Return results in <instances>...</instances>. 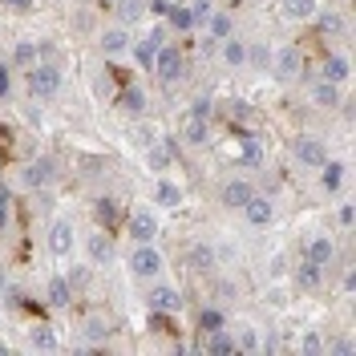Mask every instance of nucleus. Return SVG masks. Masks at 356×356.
<instances>
[{"label": "nucleus", "instance_id": "nucleus-8", "mask_svg": "<svg viewBox=\"0 0 356 356\" xmlns=\"http://www.w3.org/2000/svg\"><path fill=\"white\" fill-rule=\"evenodd\" d=\"M296 162H300V166H324V162H328V150H324L316 138H300V142H296Z\"/></svg>", "mask_w": 356, "mask_h": 356}, {"label": "nucleus", "instance_id": "nucleus-24", "mask_svg": "<svg viewBox=\"0 0 356 356\" xmlns=\"http://www.w3.org/2000/svg\"><path fill=\"white\" fill-rule=\"evenodd\" d=\"M340 182H344V162H324L320 166V186L324 191H340Z\"/></svg>", "mask_w": 356, "mask_h": 356}, {"label": "nucleus", "instance_id": "nucleus-25", "mask_svg": "<svg viewBox=\"0 0 356 356\" xmlns=\"http://www.w3.org/2000/svg\"><path fill=\"white\" fill-rule=\"evenodd\" d=\"M284 17L288 21H308V17H316V0H284Z\"/></svg>", "mask_w": 356, "mask_h": 356}, {"label": "nucleus", "instance_id": "nucleus-43", "mask_svg": "<svg viewBox=\"0 0 356 356\" xmlns=\"http://www.w3.org/2000/svg\"><path fill=\"white\" fill-rule=\"evenodd\" d=\"M8 93H13V77H8V65L0 61V102H4Z\"/></svg>", "mask_w": 356, "mask_h": 356}, {"label": "nucleus", "instance_id": "nucleus-49", "mask_svg": "<svg viewBox=\"0 0 356 356\" xmlns=\"http://www.w3.org/2000/svg\"><path fill=\"white\" fill-rule=\"evenodd\" d=\"M8 199H13V195H8V186H0V207H8Z\"/></svg>", "mask_w": 356, "mask_h": 356}, {"label": "nucleus", "instance_id": "nucleus-42", "mask_svg": "<svg viewBox=\"0 0 356 356\" xmlns=\"http://www.w3.org/2000/svg\"><path fill=\"white\" fill-rule=\"evenodd\" d=\"M247 61H255V65H267V61H271V53H267L264 44H255V49H247Z\"/></svg>", "mask_w": 356, "mask_h": 356}, {"label": "nucleus", "instance_id": "nucleus-39", "mask_svg": "<svg viewBox=\"0 0 356 356\" xmlns=\"http://www.w3.org/2000/svg\"><path fill=\"white\" fill-rule=\"evenodd\" d=\"M300 348H304L308 356H320V353H324V340H320V332H304V344H300Z\"/></svg>", "mask_w": 356, "mask_h": 356}, {"label": "nucleus", "instance_id": "nucleus-40", "mask_svg": "<svg viewBox=\"0 0 356 356\" xmlns=\"http://www.w3.org/2000/svg\"><path fill=\"white\" fill-rule=\"evenodd\" d=\"M106 332H110V328H106V320H97V316L86 320V336H89V340H106Z\"/></svg>", "mask_w": 356, "mask_h": 356}, {"label": "nucleus", "instance_id": "nucleus-32", "mask_svg": "<svg viewBox=\"0 0 356 356\" xmlns=\"http://www.w3.org/2000/svg\"><path fill=\"white\" fill-rule=\"evenodd\" d=\"M166 21L175 24L178 33H186V29H195V21H191V8H182V4H170V13H166Z\"/></svg>", "mask_w": 356, "mask_h": 356}, {"label": "nucleus", "instance_id": "nucleus-10", "mask_svg": "<svg viewBox=\"0 0 356 356\" xmlns=\"http://www.w3.org/2000/svg\"><path fill=\"white\" fill-rule=\"evenodd\" d=\"M239 211L247 215V222H251V227H267V222H271V199H264V195H251Z\"/></svg>", "mask_w": 356, "mask_h": 356}, {"label": "nucleus", "instance_id": "nucleus-2", "mask_svg": "<svg viewBox=\"0 0 356 356\" xmlns=\"http://www.w3.org/2000/svg\"><path fill=\"white\" fill-rule=\"evenodd\" d=\"M65 86V77H61V69L49 65V61H33L29 65V93L33 97H57Z\"/></svg>", "mask_w": 356, "mask_h": 356}, {"label": "nucleus", "instance_id": "nucleus-35", "mask_svg": "<svg viewBox=\"0 0 356 356\" xmlns=\"http://www.w3.org/2000/svg\"><path fill=\"white\" fill-rule=\"evenodd\" d=\"M235 348H243V353H255V348H259V332H255L251 324H243V328H239V340H235Z\"/></svg>", "mask_w": 356, "mask_h": 356}, {"label": "nucleus", "instance_id": "nucleus-52", "mask_svg": "<svg viewBox=\"0 0 356 356\" xmlns=\"http://www.w3.org/2000/svg\"><path fill=\"white\" fill-rule=\"evenodd\" d=\"M0 353H8V344H4V340H0Z\"/></svg>", "mask_w": 356, "mask_h": 356}, {"label": "nucleus", "instance_id": "nucleus-50", "mask_svg": "<svg viewBox=\"0 0 356 356\" xmlns=\"http://www.w3.org/2000/svg\"><path fill=\"white\" fill-rule=\"evenodd\" d=\"M8 227V207H0V231Z\"/></svg>", "mask_w": 356, "mask_h": 356}, {"label": "nucleus", "instance_id": "nucleus-22", "mask_svg": "<svg viewBox=\"0 0 356 356\" xmlns=\"http://www.w3.org/2000/svg\"><path fill=\"white\" fill-rule=\"evenodd\" d=\"M126 49H130V37H126V29H110V33H102V53L118 57V53H126Z\"/></svg>", "mask_w": 356, "mask_h": 356}, {"label": "nucleus", "instance_id": "nucleus-23", "mask_svg": "<svg viewBox=\"0 0 356 356\" xmlns=\"http://www.w3.org/2000/svg\"><path fill=\"white\" fill-rule=\"evenodd\" d=\"M89 259H93V264L113 259V243H110V235H106V231H97V235L89 239Z\"/></svg>", "mask_w": 356, "mask_h": 356}, {"label": "nucleus", "instance_id": "nucleus-47", "mask_svg": "<svg viewBox=\"0 0 356 356\" xmlns=\"http://www.w3.org/2000/svg\"><path fill=\"white\" fill-rule=\"evenodd\" d=\"M336 219H340V227H353V207H340V215H336Z\"/></svg>", "mask_w": 356, "mask_h": 356}, {"label": "nucleus", "instance_id": "nucleus-51", "mask_svg": "<svg viewBox=\"0 0 356 356\" xmlns=\"http://www.w3.org/2000/svg\"><path fill=\"white\" fill-rule=\"evenodd\" d=\"M4 288H8V280H4V271H0V291H4Z\"/></svg>", "mask_w": 356, "mask_h": 356}, {"label": "nucleus", "instance_id": "nucleus-53", "mask_svg": "<svg viewBox=\"0 0 356 356\" xmlns=\"http://www.w3.org/2000/svg\"><path fill=\"white\" fill-rule=\"evenodd\" d=\"M97 4H106V8H110V4H113V0H97Z\"/></svg>", "mask_w": 356, "mask_h": 356}, {"label": "nucleus", "instance_id": "nucleus-44", "mask_svg": "<svg viewBox=\"0 0 356 356\" xmlns=\"http://www.w3.org/2000/svg\"><path fill=\"white\" fill-rule=\"evenodd\" d=\"M191 113H195V118H211V97H195Z\"/></svg>", "mask_w": 356, "mask_h": 356}, {"label": "nucleus", "instance_id": "nucleus-29", "mask_svg": "<svg viewBox=\"0 0 356 356\" xmlns=\"http://www.w3.org/2000/svg\"><path fill=\"white\" fill-rule=\"evenodd\" d=\"M312 102H316V106H324V110H332L336 102H340V93H336L332 81H320V86L312 89Z\"/></svg>", "mask_w": 356, "mask_h": 356}, {"label": "nucleus", "instance_id": "nucleus-19", "mask_svg": "<svg viewBox=\"0 0 356 356\" xmlns=\"http://www.w3.org/2000/svg\"><path fill=\"white\" fill-rule=\"evenodd\" d=\"M118 110H122V113H134V118H138V113L146 110V93H142L138 86L122 89V93H118Z\"/></svg>", "mask_w": 356, "mask_h": 356}, {"label": "nucleus", "instance_id": "nucleus-12", "mask_svg": "<svg viewBox=\"0 0 356 356\" xmlns=\"http://www.w3.org/2000/svg\"><path fill=\"white\" fill-rule=\"evenodd\" d=\"M211 138V126H207V118H195V113H186V122H182V142L186 146H202Z\"/></svg>", "mask_w": 356, "mask_h": 356}, {"label": "nucleus", "instance_id": "nucleus-38", "mask_svg": "<svg viewBox=\"0 0 356 356\" xmlns=\"http://www.w3.org/2000/svg\"><path fill=\"white\" fill-rule=\"evenodd\" d=\"M186 259H191V267H211L215 264V251H211V247H191Z\"/></svg>", "mask_w": 356, "mask_h": 356}, {"label": "nucleus", "instance_id": "nucleus-13", "mask_svg": "<svg viewBox=\"0 0 356 356\" xmlns=\"http://www.w3.org/2000/svg\"><path fill=\"white\" fill-rule=\"evenodd\" d=\"M320 280H324V267H320V264H312V259L296 264V288L316 291V288H320Z\"/></svg>", "mask_w": 356, "mask_h": 356}, {"label": "nucleus", "instance_id": "nucleus-31", "mask_svg": "<svg viewBox=\"0 0 356 356\" xmlns=\"http://www.w3.org/2000/svg\"><path fill=\"white\" fill-rule=\"evenodd\" d=\"M154 199H158V207H178V202H182V191H178L175 182H166V178H162V182H158V191H154Z\"/></svg>", "mask_w": 356, "mask_h": 356}, {"label": "nucleus", "instance_id": "nucleus-34", "mask_svg": "<svg viewBox=\"0 0 356 356\" xmlns=\"http://www.w3.org/2000/svg\"><path fill=\"white\" fill-rule=\"evenodd\" d=\"M215 328H222V312L202 308V312H199V332L207 336V332H215Z\"/></svg>", "mask_w": 356, "mask_h": 356}, {"label": "nucleus", "instance_id": "nucleus-26", "mask_svg": "<svg viewBox=\"0 0 356 356\" xmlns=\"http://www.w3.org/2000/svg\"><path fill=\"white\" fill-rule=\"evenodd\" d=\"M29 344H33V348H41V353H53V348H57V336H53L49 324H37V328L29 332Z\"/></svg>", "mask_w": 356, "mask_h": 356}, {"label": "nucleus", "instance_id": "nucleus-15", "mask_svg": "<svg viewBox=\"0 0 356 356\" xmlns=\"http://www.w3.org/2000/svg\"><path fill=\"white\" fill-rule=\"evenodd\" d=\"M207 353H211V356H235V353H239V348H235V336L222 332V328L207 332Z\"/></svg>", "mask_w": 356, "mask_h": 356}, {"label": "nucleus", "instance_id": "nucleus-4", "mask_svg": "<svg viewBox=\"0 0 356 356\" xmlns=\"http://www.w3.org/2000/svg\"><path fill=\"white\" fill-rule=\"evenodd\" d=\"M53 178H57V162H53V158H37V162L24 166V182H29L33 191H44Z\"/></svg>", "mask_w": 356, "mask_h": 356}, {"label": "nucleus", "instance_id": "nucleus-20", "mask_svg": "<svg viewBox=\"0 0 356 356\" xmlns=\"http://www.w3.org/2000/svg\"><path fill=\"white\" fill-rule=\"evenodd\" d=\"M348 73H353V65H348V57H340V53L324 61V81H332V86L348 81Z\"/></svg>", "mask_w": 356, "mask_h": 356}, {"label": "nucleus", "instance_id": "nucleus-11", "mask_svg": "<svg viewBox=\"0 0 356 356\" xmlns=\"http://www.w3.org/2000/svg\"><path fill=\"white\" fill-rule=\"evenodd\" d=\"M49 251H53V255H69V251H73V227H69L65 219H57L49 227Z\"/></svg>", "mask_w": 356, "mask_h": 356}, {"label": "nucleus", "instance_id": "nucleus-1", "mask_svg": "<svg viewBox=\"0 0 356 356\" xmlns=\"http://www.w3.org/2000/svg\"><path fill=\"white\" fill-rule=\"evenodd\" d=\"M150 73H154L162 86H175V81H182V77H186V57H182V49L162 41V49L154 53V69H150Z\"/></svg>", "mask_w": 356, "mask_h": 356}, {"label": "nucleus", "instance_id": "nucleus-37", "mask_svg": "<svg viewBox=\"0 0 356 356\" xmlns=\"http://www.w3.org/2000/svg\"><path fill=\"white\" fill-rule=\"evenodd\" d=\"M186 8H191V21H195V24H207V21H211V13H215V8H211V0H195V4H186Z\"/></svg>", "mask_w": 356, "mask_h": 356}, {"label": "nucleus", "instance_id": "nucleus-46", "mask_svg": "<svg viewBox=\"0 0 356 356\" xmlns=\"http://www.w3.org/2000/svg\"><path fill=\"white\" fill-rule=\"evenodd\" d=\"M150 13H154V17H166V13H170V0H150Z\"/></svg>", "mask_w": 356, "mask_h": 356}, {"label": "nucleus", "instance_id": "nucleus-7", "mask_svg": "<svg viewBox=\"0 0 356 356\" xmlns=\"http://www.w3.org/2000/svg\"><path fill=\"white\" fill-rule=\"evenodd\" d=\"M150 308L162 312V316H178V312H182V296H178L170 284H158V288L150 291Z\"/></svg>", "mask_w": 356, "mask_h": 356}, {"label": "nucleus", "instance_id": "nucleus-21", "mask_svg": "<svg viewBox=\"0 0 356 356\" xmlns=\"http://www.w3.org/2000/svg\"><path fill=\"white\" fill-rule=\"evenodd\" d=\"M222 61H227L231 69L247 65V44H243V41H235V37H222Z\"/></svg>", "mask_w": 356, "mask_h": 356}, {"label": "nucleus", "instance_id": "nucleus-16", "mask_svg": "<svg viewBox=\"0 0 356 356\" xmlns=\"http://www.w3.org/2000/svg\"><path fill=\"white\" fill-rule=\"evenodd\" d=\"M110 8L118 13V21H122V24H134V21H142V17H146V0H113Z\"/></svg>", "mask_w": 356, "mask_h": 356}, {"label": "nucleus", "instance_id": "nucleus-28", "mask_svg": "<svg viewBox=\"0 0 356 356\" xmlns=\"http://www.w3.org/2000/svg\"><path fill=\"white\" fill-rule=\"evenodd\" d=\"M93 215H97V222L110 231L113 222H118V202H113V199H97V202H93Z\"/></svg>", "mask_w": 356, "mask_h": 356}, {"label": "nucleus", "instance_id": "nucleus-3", "mask_svg": "<svg viewBox=\"0 0 356 356\" xmlns=\"http://www.w3.org/2000/svg\"><path fill=\"white\" fill-rule=\"evenodd\" d=\"M130 271L138 275V280H154L158 271H162V255H158V247H150V243H138V247H134Z\"/></svg>", "mask_w": 356, "mask_h": 356}, {"label": "nucleus", "instance_id": "nucleus-45", "mask_svg": "<svg viewBox=\"0 0 356 356\" xmlns=\"http://www.w3.org/2000/svg\"><path fill=\"white\" fill-rule=\"evenodd\" d=\"M0 4H4V8H13V13H29L37 0H0Z\"/></svg>", "mask_w": 356, "mask_h": 356}, {"label": "nucleus", "instance_id": "nucleus-27", "mask_svg": "<svg viewBox=\"0 0 356 356\" xmlns=\"http://www.w3.org/2000/svg\"><path fill=\"white\" fill-rule=\"evenodd\" d=\"M243 138V162L247 166H264V146H259V138L255 134H239Z\"/></svg>", "mask_w": 356, "mask_h": 356}, {"label": "nucleus", "instance_id": "nucleus-30", "mask_svg": "<svg viewBox=\"0 0 356 356\" xmlns=\"http://www.w3.org/2000/svg\"><path fill=\"white\" fill-rule=\"evenodd\" d=\"M33 61H37V44H33V41H17V44H13V65L29 69Z\"/></svg>", "mask_w": 356, "mask_h": 356}, {"label": "nucleus", "instance_id": "nucleus-9", "mask_svg": "<svg viewBox=\"0 0 356 356\" xmlns=\"http://www.w3.org/2000/svg\"><path fill=\"white\" fill-rule=\"evenodd\" d=\"M162 41H166V37H162L158 29H154V33H146V37L138 41V49H134V61H138L142 69H154V53L162 49Z\"/></svg>", "mask_w": 356, "mask_h": 356}, {"label": "nucleus", "instance_id": "nucleus-36", "mask_svg": "<svg viewBox=\"0 0 356 356\" xmlns=\"http://www.w3.org/2000/svg\"><path fill=\"white\" fill-rule=\"evenodd\" d=\"M336 33H344V21L336 13H324L320 17V37H336Z\"/></svg>", "mask_w": 356, "mask_h": 356}, {"label": "nucleus", "instance_id": "nucleus-17", "mask_svg": "<svg viewBox=\"0 0 356 356\" xmlns=\"http://www.w3.org/2000/svg\"><path fill=\"white\" fill-rule=\"evenodd\" d=\"M308 259H312V264H320V267H328L336 259V243L328 239V235L312 239V243H308Z\"/></svg>", "mask_w": 356, "mask_h": 356}, {"label": "nucleus", "instance_id": "nucleus-48", "mask_svg": "<svg viewBox=\"0 0 356 356\" xmlns=\"http://www.w3.org/2000/svg\"><path fill=\"white\" fill-rule=\"evenodd\" d=\"M336 353H344V356H353L356 348H353V340H336Z\"/></svg>", "mask_w": 356, "mask_h": 356}, {"label": "nucleus", "instance_id": "nucleus-14", "mask_svg": "<svg viewBox=\"0 0 356 356\" xmlns=\"http://www.w3.org/2000/svg\"><path fill=\"white\" fill-rule=\"evenodd\" d=\"M251 195H255V191H251V182H243V178H231V182L222 186V207H243Z\"/></svg>", "mask_w": 356, "mask_h": 356}, {"label": "nucleus", "instance_id": "nucleus-41", "mask_svg": "<svg viewBox=\"0 0 356 356\" xmlns=\"http://www.w3.org/2000/svg\"><path fill=\"white\" fill-rule=\"evenodd\" d=\"M150 166L154 170H166L170 166V150H150Z\"/></svg>", "mask_w": 356, "mask_h": 356}, {"label": "nucleus", "instance_id": "nucleus-33", "mask_svg": "<svg viewBox=\"0 0 356 356\" xmlns=\"http://www.w3.org/2000/svg\"><path fill=\"white\" fill-rule=\"evenodd\" d=\"M207 29H211V37H215V41H222V37H231V17H227V13H211Z\"/></svg>", "mask_w": 356, "mask_h": 356}, {"label": "nucleus", "instance_id": "nucleus-18", "mask_svg": "<svg viewBox=\"0 0 356 356\" xmlns=\"http://www.w3.org/2000/svg\"><path fill=\"white\" fill-rule=\"evenodd\" d=\"M44 296H49V308H69V300H73V284L57 275V280H49V291H44Z\"/></svg>", "mask_w": 356, "mask_h": 356}, {"label": "nucleus", "instance_id": "nucleus-6", "mask_svg": "<svg viewBox=\"0 0 356 356\" xmlns=\"http://www.w3.org/2000/svg\"><path fill=\"white\" fill-rule=\"evenodd\" d=\"M271 65H275V77H280V81H291V77H300L304 57H300V49H296V44H288V49H280V53H275V61H271Z\"/></svg>", "mask_w": 356, "mask_h": 356}, {"label": "nucleus", "instance_id": "nucleus-5", "mask_svg": "<svg viewBox=\"0 0 356 356\" xmlns=\"http://www.w3.org/2000/svg\"><path fill=\"white\" fill-rule=\"evenodd\" d=\"M130 235H134V243H154V239H158L154 211H134V215H130Z\"/></svg>", "mask_w": 356, "mask_h": 356}]
</instances>
